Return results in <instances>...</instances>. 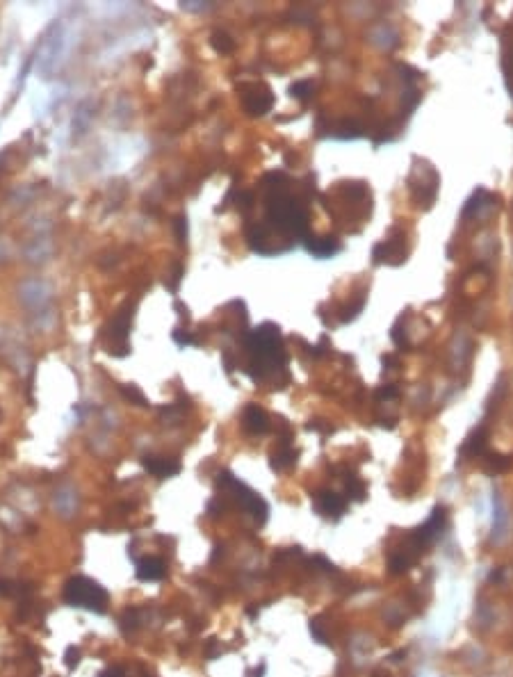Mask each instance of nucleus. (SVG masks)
<instances>
[{"mask_svg": "<svg viewBox=\"0 0 513 677\" xmlns=\"http://www.w3.org/2000/svg\"><path fill=\"white\" fill-rule=\"evenodd\" d=\"M132 317H135V303H123L121 308L117 310V315L112 317L105 329H103V338H105V349L108 354L112 356H128L130 354V342H128V333H130V324Z\"/></svg>", "mask_w": 513, "mask_h": 677, "instance_id": "nucleus-4", "label": "nucleus"}, {"mask_svg": "<svg viewBox=\"0 0 513 677\" xmlns=\"http://www.w3.org/2000/svg\"><path fill=\"white\" fill-rule=\"evenodd\" d=\"M176 310H178V315L185 319V322H190V310H188V306H183L181 301H176Z\"/></svg>", "mask_w": 513, "mask_h": 677, "instance_id": "nucleus-23", "label": "nucleus"}, {"mask_svg": "<svg viewBox=\"0 0 513 677\" xmlns=\"http://www.w3.org/2000/svg\"><path fill=\"white\" fill-rule=\"evenodd\" d=\"M121 395L130 401V404H135V406H148V399L144 397V392L135 388V385H121Z\"/></svg>", "mask_w": 513, "mask_h": 677, "instance_id": "nucleus-17", "label": "nucleus"}, {"mask_svg": "<svg viewBox=\"0 0 513 677\" xmlns=\"http://www.w3.org/2000/svg\"><path fill=\"white\" fill-rule=\"evenodd\" d=\"M296 463V452L292 449L290 441H281V445L272 452V467L276 472H283Z\"/></svg>", "mask_w": 513, "mask_h": 677, "instance_id": "nucleus-11", "label": "nucleus"}, {"mask_svg": "<svg viewBox=\"0 0 513 677\" xmlns=\"http://www.w3.org/2000/svg\"><path fill=\"white\" fill-rule=\"evenodd\" d=\"M242 424H244V431L251 436H260V434H267V431H270V418H267V413L256 404H249L244 408Z\"/></svg>", "mask_w": 513, "mask_h": 677, "instance_id": "nucleus-7", "label": "nucleus"}, {"mask_svg": "<svg viewBox=\"0 0 513 677\" xmlns=\"http://www.w3.org/2000/svg\"><path fill=\"white\" fill-rule=\"evenodd\" d=\"M308 254H313L315 258H331L340 251V242L336 237H308L306 242Z\"/></svg>", "mask_w": 513, "mask_h": 677, "instance_id": "nucleus-10", "label": "nucleus"}, {"mask_svg": "<svg viewBox=\"0 0 513 677\" xmlns=\"http://www.w3.org/2000/svg\"><path fill=\"white\" fill-rule=\"evenodd\" d=\"M463 454H467V456H484L486 454V434L484 431H477V434H472L470 438H467V443L463 445Z\"/></svg>", "mask_w": 513, "mask_h": 677, "instance_id": "nucleus-14", "label": "nucleus"}, {"mask_svg": "<svg viewBox=\"0 0 513 677\" xmlns=\"http://www.w3.org/2000/svg\"><path fill=\"white\" fill-rule=\"evenodd\" d=\"M383 365H388L390 370H395V367L399 365V361H397V356H392V354H388V356H383Z\"/></svg>", "mask_w": 513, "mask_h": 677, "instance_id": "nucleus-24", "label": "nucleus"}, {"mask_svg": "<svg viewBox=\"0 0 513 677\" xmlns=\"http://www.w3.org/2000/svg\"><path fill=\"white\" fill-rule=\"evenodd\" d=\"M290 94H292V99L306 103L310 96H313V83H310V80H299V83H294L290 87Z\"/></svg>", "mask_w": 513, "mask_h": 677, "instance_id": "nucleus-16", "label": "nucleus"}, {"mask_svg": "<svg viewBox=\"0 0 513 677\" xmlns=\"http://www.w3.org/2000/svg\"><path fill=\"white\" fill-rule=\"evenodd\" d=\"M288 185L290 181L281 171L265 176L260 188L265 192L267 221L281 235L290 237V240H301V237L308 235V212L299 196L290 194Z\"/></svg>", "mask_w": 513, "mask_h": 677, "instance_id": "nucleus-2", "label": "nucleus"}, {"mask_svg": "<svg viewBox=\"0 0 513 677\" xmlns=\"http://www.w3.org/2000/svg\"><path fill=\"white\" fill-rule=\"evenodd\" d=\"M484 467L490 474H502L511 467V456H504V454H484Z\"/></svg>", "mask_w": 513, "mask_h": 677, "instance_id": "nucleus-13", "label": "nucleus"}, {"mask_svg": "<svg viewBox=\"0 0 513 677\" xmlns=\"http://www.w3.org/2000/svg\"><path fill=\"white\" fill-rule=\"evenodd\" d=\"M372 258H374V263H388V265H401V263H404V260H406L404 233L399 230L397 240L388 237V240L379 242L374 247V251H372Z\"/></svg>", "mask_w": 513, "mask_h": 677, "instance_id": "nucleus-6", "label": "nucleus"}, {"mask_svg": "<svg viewBox=\"0 0 513 677\" xmlns=\"http://www.w3.org/2000/svg\"><path fill=\"white\" fill-rule=\"evenodd\" d=\"M64 600L73 607L92 609L96 614H103L108 607L105 589L87 577H71L69 582L64 584Z\"/></svg>", "mask_w": 513, "mask_h": 677, "instance_id": "nucleus-3", "label": "nucleus"}, {"mask_svg": "<svg viewBox=\"0 0 513 677\" xmlns=\"http://www.w3.org/2000/svg\"><path fill=\"white\" fill-rule=\"evenodd\" d=\"M78 657H80L78 650H73V648L66 650V666H69V668L76 666V664H78Z\"/></svg>", "mask_w": 513, "mask_h": 677, "instance_id": "nucleus-22", "label": "nucleus"}, {"mask_svg": "<svg viewBox=\"0 0 513 677\" xmlns=\"http://www.w3.org/2000/svg\"><path fill=\"white\" fill-rule=\"evenodd\" d=\"M315 507L322 516H333L338 518L340 513H345L347 509V502L345 497L338 495V493H331V490H322V493L315 495Z\"/></svg>", "mask_w": 513, "mask_h": 677, "instance_id": "nucleus-8", "label": "nucleus"}, {"mask_svg": "<svg viewBox=\"0 0 513 677\" xmlns=\"http://www.w3.org/2000/svg\"><path fill=\"white\" fill-rule=\"evenodd\" d=\"M174 340H176V345H181V347L199 345L197 336H192V331H183V329H176V331H174Z\"/></svg>", "mask_w": 513, "mask_h": 677, "instance_id": "nucleus-20", "label": "nucleus"}, {"mask_svg": "<svg viewBox=\"0 0 513 677\" xmlns=\"http://www.w3.org/2000/svg\"><path fill=\"white\" fill-rule=\"evenodd\" d=\"M244 349L249 354L244 372L251 376L254 383H276V388H283V381L279 374L290 381L288 374V352L283 347V336L276 324L265 322L256 331H249L244 336Z\"/></svg>", "mask_w": 513, "mask_h": 677, "instance_id": "nucleus-1", "label": "nucleus"}, {"mask_svg": "<svg viewBox=\"0 0 513 677\" xmlns=\"http://www.w3.org/2000/svg\"><path fill=\"white\" fill-rule=\"evenodd\" d=\"M347 493L352 495L354 500H365V483L352 474V477L347 479Z\"/></svg>", "mask_w": 513, "mask_h": 677, "instance_id": "nucleus-18", "label": "nucleus"}, {"mask_svg": "<svg viewBox=\"0 0 513 677\" xmlns=\"http://www.w3.org/2000/svg\"><path fill=\"white\" fill-rule=\"evenodd\" d=\"M165 572H167L165 561L155 559V556L137 563V577L142 579V582H160V579L165 577Z\"/></svg>", "mask_w": 513, "mask_h": 677, "instance_id": "nucleus-12", "label": "nucleus"}, {"mask_svg": "<svg viewBox=\"0 0 513 677\" xmlns=\"http://www.w3.org/2000/svg\"><path fill=\"white\" fill-rule=\"evenodd\" d=\"M376 397L379 399H385V401H388V399H397L399 397V390L395 388V385H385V388H379L376 390Z\"/></svg>", "mask_w": 513, "mask_h": 677, "instance_id": "nucleus-21", "label": "nucleus"}, {"mask_svg": "<svg viewBox=\"0 0 513 677\" xmlns=\"http://www.w3.org/2000/svg\"><path fill=\"white\" fill-rule=\"evenodd\" d=\"M242 96V105L249 117H265L274 108V94L265 83H242L237 87Z\"/></svg>", "mask_w": 513, "mask_h": 677, "instance_id": "nucleus-5", "label": "nucleus"}, {"mask_svg": "<svg viewBox=\"0 0 513 677\" xmlns=\"http://www.w3.org/2000/svg\"><path fill=\"white\" fill-rule=\"evenodd\" d=\"M174 228H176V240H178V244H185V242H188V217H185V214H181V217H176Z\"/></svg>", "mask_w": 513, "mask_h": 677, "instance_id": "nucleus-19", "label": "nucleus"}, {"mask_svg": "<svg viewBox=\"0 0 513 677\" xmlns=\"http://www.w3.org/2000/svg\"><path fill=\"white\" fill-rule=\"evenodd\" d=\"M210 43H212V48L217 50V53H221V55L233 53V50H235V41H233V37L226 34V32H221V30H217V32H212Z\"/></svg>", "mask_w": 513, "mask_h": 677, "instance_id": "nucleus-15", "label": "nucleus"}, {"mask_svg": "<svg viewBox=\"0 0 513 677\" xmlns=\"http://www.w3.org/2000/svg\"><path fill=\"white\" fill-rule=\"evenodd\" d=\"M144 467L151 474H155V477H160V479L174 477V474L181 472V463L174 461V458H165V456H146Z\"/></svg>", "mask_w": 513, "mask_h": 677, "instance_id": "nucleus-9", "label": "nucleus"}]
</instances>
